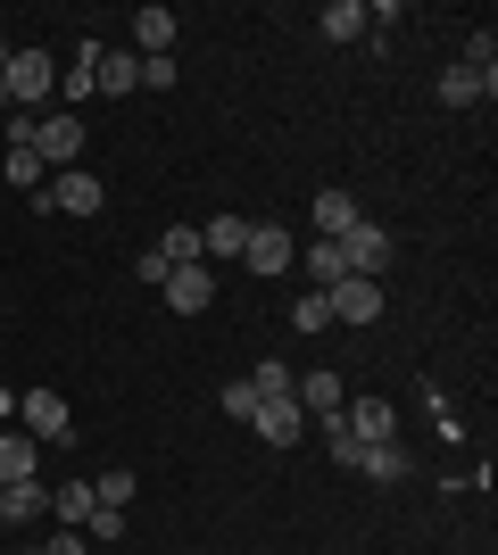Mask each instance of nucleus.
<instances>
[{
    "label": "nucleus",
    "mask_w": 498,
    "mask_h": 555,
    "mask_svg": "<svg viewBox=\"0 0 498 555\" xmlns=\"http://www.w3.org/2000/svg\"><path fill=\"white\" fill-rule=\"evenodd\" d=\"M0 83H9V108H42V100H59V59H50V50H9V75H0Z\"/></svg>",
    "instance_id": "nucleus-1"
},
{
    "label": "nucleus",
    "mask_w": 498,
    "mask_h": 555,
    "mask_svg": "<svg viewBox=\"0 0 498 555\" xmlns=\"http://www.w3.org/2000/svg\"><path fill=\"white\" fill-rule=\"evenodd\" d=\"M34 208H42V216H100V208H108V191H100V175L67 166V175H50V183L34 191Z\"/></svg>",
    "instance_id": "nucleus-2"
},
{
    "label": "nucleus",
    "mask_w": 498,
    "mask_h": 555,
    "mask_svg": "<svg viewBox=\"0 0 498 555\" xmlns=\"http://www.w3.org/2000/svg\"><path fill=\"white\" fill-rule=\"evenodd\" d=\"M391 257H399V241H391L382 224H349V232H341V266H349L357 282H382V274H391Z\"/></svg>",
    "instance_id": "nucleus-3"
},
{
    "label": "nucleus",
    "mask_w": 498,
    "mask_h": 555,
    "mask_svg": "<svg viewBox=\"0 0 498 555\" xmlns=\"http://www.w3.org/2000/svg\"><path fill=\"white\" fill-rule=\"evenodd\" d=\"M34 158H42V166H59V175H67V166L84 158V116H67V108L34 116Z\"/></svg>",
    "instance_id": "nucleus-4"
},
{
    "label": "nucleus",
    "mask_w": 498,
    "mask_h": 555,
    "mask_svg": "<svg viewBox=\"0 0 498 555\" xmlns=\"http://www.w3.org/2000/svg\"><path fill=\"white\" fill-rule=\"evenodd\" d=\"M241 266H250V274H291V266H299V241H291L283 224H250V249H241Z\"/></svg>",
    "instance_id": "nucleus-5"
},
{
    "label": "nucleus",
    "mask_w": 498,
    "mask_h": 555,
    "mask_svg": "<svg viewBox=\"0 0 498 555\" xmlns=\"http://www.w3.org/2000/svg\"><path fill=\"white\" fill-rule=\"evenodd\" d=\"M17 415H25V440H34V448H59V440L75 431V423H67V398H59V390H34Z\"/></svg>",
    "instance_id": "nucleus-6"
},
{
    "label": "nucleus",
    "mask_w": 498,
    "mask_h": 555,
    "mask_svg": "<svg viewBox=\"0 0 498 555\" xmlns=\"http://www.w3.org/2000/svg\"><path fill=\"white\" fill-rule=\"evenodd\" d=\"M324 307H332V324H374V315H382V282L341 274V282L324 291Z\"/></svg>",
    "instance_id": "nucleus-7"
},
{
    "label": "nucleus",
    "mask_w": 498,
    "mask_h": 555,
    "mask_svg": "<svg viewBox=\"0 0 498 555\" xmlns=\"http://www.w3.org/2000/svg\"><path fill=\"white\" fill-rule=\"evenodd\" d=\"M158 291H166V307H175V315H208V299H216L208 257H200V266H175V274H166Z\"/></svg>",
    "instance_id": "nucleus-8"
},
{
    "label": "nucleus",
    "mask_w": 498,
    "mask_h": 555,
    "mask_svg": "<svg viewBox=\"0 0 498 555\" xmlns=\"http://www.w3.org/2000/svg\"><path fill=\"white\" fill-rule=\"evenodd\" d=\"M250 431H258V440L266 448H291V440H299V431H308V415H299V398H258V415H250Z\"/></svg>",
    "instance_id": "nucleus-9"
},
{
    "label": "nucleus",
    "mask_w": 498,
    "mask_h": 555,
    "mask_svg": "<svg viewBox=\"0 0 498 555\" xmlns=\"http://www.w3.org/2000/svg\"><path fill=\"white\" fill-rule=\"evenodd\" d=\"M92 92H100V42H92V34H84V50H75L67 67H59V100H67V116L84 108V100H92Z\"/></svg>",
    "instance_id": "nucleus-10"
},
{
    "label": "nucleus",
    "mask_w": 498,
    "mask_h": 555,
    "mask_svg": "<svg viewBox=\"0 0 498 555\" xmlns=\"http://www.w3.org/2000/svg\"><path fill=\"white\" fill-rule=\"evenodd\" d=\"M341 423L357 431V448H382V440H399V415H391V398H357V406H341Z\"/></svg>",
    "instance_id": "nucleus-11"
},
{
    "label": "nucleus",
    "mask_w": 498,
    "mask_h": 555,
    "mask_svg": "<svg viewBox=\"0 0 498 555\" xmlns=\"http://www.w3.org/2000/svg\"><path fill=\"white\" fill-rule=\"evenodd\" d=\"M175 34H183L175 9H142L133 17V59H175Z\"/></svg>",
    "instance_id": "nucleus-12"
},
{
    "label": "nucleus",
    "mask_w": 498,
    "mask_h": 555,
    "mask_svg": "<svg viewBox=\"0 0 498 555\" xmlns=\"http://www.w3.org/2000/svg\"><path fill=\"white\" fill-rule=\"evenodd\" d=\"M42 514H50V489L42 481H9V489H0V522H9V531L42 522Z\"/></svg>",
    "instance_id": "nucleus-13"
},
{
    "label": "nucleus",
    "mask_w": 498,
    "mask_h": 555,
    "mask_svg": "<svg viewBox=\"0 0 498 555\" xmlns=\"http://www.w3.org/2000/svg\"><path fill=\"white\" fill-rule=\"evenodd\" d=\"M432 92H440V108H482V100L498 92V75H474V67H449V75H440V83H432Z\"/></svg>",
    "instance_id": "nucleus-14"
},
{
    "label": "nucleus",
    "mask_w": 498,
    "mask_h": 555,
    "mask_svg": "<svg viewBox=\"0 0 498 555\" xmlns=\"http://www.w3.org/2000/svg\"><path fill=\"white\" fill-rule=\"evenodd\" d=\"M316 241H341V232H349V224H366V216H357V199H349V191H316Z\"/></svg>",
    "instance_id": "nucleus-15"
},
{
    "label": "nucleus",
    "mask_w": 498,
    "mask_h": 555,
    "mask_svg": "<svg viewBox=\"0 0 498 555\" xmlns=\"http://www.w3.org/2000/svg\"><path fill=\"white\" fill-rule=\"evenodd\" d=\"M241 249H250V216H216V224H200V257L225 266V257H241Z\"/></svg>",
    "instance_id": "nucleus-16"
},
{
    "label": "nucleus",
    "mask_w": 498,
    "mask_h": 555,
    "mask_svg": "<svg viewBox=\"0 0 498 555\" xmlns=\"http://www.w3.org/2000/svg\"><path fill=\"white\" fill-rule=\"evenodd\" d=\"M291 398H299V415H341V373H308V382H291Z\"/></svg>",
    "instance_id": "nucleus-17"
},
{
    "label": "nucleus",
    "mask_w": 498,
    "mask_h": 555,
    "mask_svg": "<svg viewBox=\"0 0 498 555\" xmlns=\"http://www.w3.org/2000/svg\"><path fill=\"white\" fill-rule=\"evenodd\" d=\"M92 506H100V489H92V481H67V489H50V514H59L67 531H84V522H92Z\"/></svg>",
    "instance_id": "nucleus-18"
},
{
    "label": "nucleus",
    "mask_w": 498,
    "mask_h": 555,
    "mask_svg": "<svg viewBox=\"0 0 498 555\" xmlns=\"http://www.w3.org/2000/svg\"><path fill=\"white\" fill-rule=\"evenodd\" d=\"M34 464H42V448L25 440V431H0V489H9V481H34Z\"/></svg>",
    "instance_id": "nucleus-19"
},
{
    "label": "nucleus",
    "mask_w": 498,
    "mask_h": 555,
    "mask_svg": "<svg viewBox=\"0 0 498 555\" xmlns=\"http://www.w3.org/2000/svg\"><path fill=\"white\" fill-rule=\"evenodd\" d=\"M100 92H142V59L133 50H100Z\"/></svg>",
    "instance_id": "nucleus-20"
},
{
    "label": "nucleus",
    "mask_w": 498,
    "mask_h": 555,
    "mask_svg": "<svg viewBox=\"0 0 498 555\" xmlns=\"http://www.w3.org/2000/svg\"><path fill=\"white\" fill-rule=\"evenodd\" d=\"M357 473H366V481H407V448H399V440L366 448V456H357Z\"/></svg>",
    "instance_id": "nucleus-21"
},
{
    "label": "nucleus",
    "mask_w": 498,
    "mask_h": 555,
    "mask_svg": "<svg viewBox=\"0 0 498 555\" xmlns=\"http://www.w3.org/2000/svg\"><path fill=\"white\" fill-rule=\"evenodd\" d=\"M150 249H158L166 266H200V224H166L158 241H150Z\"/></svg>",
    "instance_id": "nucleus-22"
},
{
    "label": "nucleus",
    "mask_w": 498,
    "mask_h": 555,
    "mask_svg": "<svg viewBox=\"0 0 498 555\" xmlns=\"http://www.w3.org/2000/svg\"><path fill=\"white\" fill-rule=\"evenodd\" d=\"M316 431H324V448H332V464H341V473H357V456H366V448H357V431L341 415H316Z\"/></svg>",
    "instance_id": "nucleus-23"
},
{
    "label": "nucleus",
    "mask_w": 498,
    "mask_h": 555,
    "mask_svg": "<svg viewBox=\"0 0 498 555\" xmlns=\"http://www.w3.org/2000/svg\"><path fill=\"white\" fill-rule=\"evenodd\" d=\"M316 25H324V42H357V34H366V9H357V0H332Z\"/></svg>",
    "instance_id": "nucleus-24"
},
{
    "label": "nucleus",
    "mask_w": 498,
    "mask_h": 555,
    "mask_svg": "<svg viewBox=\"0 0 498 555\" xmlns=\"http://www.w3.org/2000/svg\"><path fill=\"white\" fill-rule=\"evenodd\" d=\"M0 175H9L17 191H42V183H50V166L34 158V150H9V158H0Z\"/></svg>",
    "instance_id": "nucleus-25"
},
{
    "label": "nucleus",
    "mask_w": 498,
    "mask_h": 555,
    "mask_svg": "<svg viewBox=\"0 0 498 555\" xmlns=\"http://www.w3.org/2000/svg\"><path fill=\"white\" fill-rule=\"evenodd\" d=\"M324 324H332L324 291H299V299H291V332H324Z\"/></svg>",
    "instance_id": "nucleus-26"
},
{
    "label": "nucleus",
    "mask_w": 498,
    "mask_h": 555,
    "mask_svg": "<svg viewBox=\"0 0 498 555\" xmlns=\"http://www.w3.org/2000/svg\"><path fill=\"white\" fill-rule=\"evenodd\" d=\"M100 506H133V489H142V481H133V473H125V464H108V473H100Z\"/></svg>",
    "instance_id": "nucleus-27"
},
{
    "label": "nucleus",
    "mask_w": 498,
    "mask_h": 555,
    "mask_svg": "<svg viewBox=\"0 0 498 555\" xmlns=\"http://www.w3.org/2000/svg\"><path fill=\"white\" fill-rule=\"evenodd\" d=\"M308 274L324 282V291H332L341 274H349V266H341V241H316V249H308Z\"/></svg>",
    "instance_id": "nucleus-28"
},
{
    "label": "nucleus",
    "mask_w": 498,
    "mask_h": 555,
    "mask_svg": "<svg viewBox=\"0 0 498 555\" xmlns=\"http://www.w3.org/2000/svg\"><path fill=\"white\" fill-rule=\"evenodd\" d=\"M457 67H474V75H498V34H490V25H482L474 42H465V59H457Z\"/></svg>",
    "instance_id": "nucleus-29"
},
{
    "label": "nucleus",
    "mask_w": 498,
    "mask_h": 555,
    "mask_svg": "<svg viewBox=\"0 0 498 555\" xmlns=\"http://www.w3.org/2000/svg\"><path fill=\"white\" fill-rule=\"evenodd\" d=\"M216 406H225V415H233V423H250V415H258V390H250V382H233V390L216 398Z\"/></svg>",
    "instance_id": "nucleus-30"
},
{
    "label": "nucleus",
    "mask_w": 498,
    "mask_h": 555,
    "mask_svg": "<svg viewBox=\"0 0 498 555\" xmlns=\"http://www.w3.org/2000/svg\"><path fill=\"white\" fill-rule=\"evenodd\" d=\"M92 539H125V506H92V522H84Z\"/></svg>",
    "instance_id": "nucleus-31"
},
{
    "label": "nucleus",
    "mask_w": 498,
    "mask_h": 555,
    "mask_svg": "<svg viewBox=\"0 0 498 555\" xmlns=\"http://www.w3.org/2000/svg\"><path fill=\"white\" fill-rule=\"evenodd\" d=\"M250 390H258V398H283L291 373H283V365H258V373H250Z\"/></svg>",
    "instance_id": "nucleus-32"
},
{
    "label": "nucleus",
    "mask_w": 498,
    "mask_h": 555,
    "mask_svg": "<svg viewBox=\"0 0 498 555\" xmlns=\"http://www.w3.org/2000/svg\"><path fill=\"white\" fill-rule=\"evenodd\" d=\"M142 83L150 92H175V59H142Z\"/></svg>",
    "instance_id": "nucleus-33"
},
{
    "label": "nucleus",
    "mask_w": 498,
    "mask_h": 555,
    "mask_svg": "<svg viewBox=\"0 0 498 555\" xmlns=\"http://www.w3.org/2000/svg\"><path fill=\"white\" fill-rule=\"evenodd\" d=\"M42 555H84V531H59V539H50Z\"/></svg>",
    "instance_id": "nucleus-34"
},
{
    "label": "nucleus",
    "mask_w": 498,
    "mask_h": 555,
    "mask_svg": "<svg viewBox=\"0 0 498 555\" xmlns=\"http://www.w3.org/2000/svg\"><path fill=\"white\" fill-rule=\"evenodd\" d=\"M0 75H9V42H0ZM0 116H9V83H0Z\"/></svg>",
    "instance_id": "nucleus-35"
},
{
    "label": "nucleus",
    "mask_w": 498,
    "mask_h": 555,
    "mask_svg": "<svg viewBox=\"0 0 498 555\" xmlns=\"http://www.w3.org/2000/svg\"><path fill=\"white\" fill-rule=\"evenodd\" d=\"M17 555H42V547H17Z\"/></svg>",
    "instance_id": "nucleus-36"
}]
</instances>
